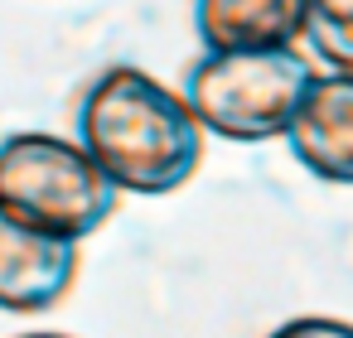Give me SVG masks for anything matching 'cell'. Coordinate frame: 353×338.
<instances>
[{"instance_id":"obj_7","label":"cell","mask_w":353,"mask_h":338,"mask_svg":"<svg viewBox=\"0 0 353 338\" xmlns=\"http://www.w3.org/2000/svg\"><path fill=\"white\" fill-rule=\"evenodd\" d=\"M305 44L329 73H353V0H310Z\"/></svg>"},{"instance_id":"obj_8","label":"cell","mask_w":353,"mask_h":338,"mask_svg":"<svg viewBox=\"0 0 353 338\" xmlns=\"http://www.w3.org/2000/svg\"><path fill=\"white\" fill-rule=\"evenodd\" d=\"M266 338H353V324L348 319H329V314H300V319L276 324Z\"/></svg>"},{"instance_id":"obj_1","label":"cell","mask_w":353,"mask_h":338,"mask_svg":"<svg viewBox=\"0 0 353 338\" xmlns=\"http://www.w3.org/2000/svg\"><path fill=\"white\" fill-rule=\"evenodd\" d=\"M203 126L184 92L136 63H112L88 78L73 107V140L92 165L136 198L179 193L203 165Z\"/></svg>"},{"instance_id":"obj_6","label":"cell","mask_w":353,"mask_h":338,"mask_svg":"<svg viewBox=\"0 0 353 338\" xmlns=\"http://www.w3.org/2000/svg\"><path fill=\"white\" fill-rule=\"evenodd\" d=\"M310 25V0H194V34L203 54L295 49Z\"/></svg>"},{"instance_id":"obj_2","label":"cell","mask_w":353,"mask_h":338,"mask_svg":"<svg viewBox=\"0 0 353 338\" xmlns=\"http://www.w3.org/2000/svg\"><path fill=\"white\" fill-rule=\"evenodd\" d=\"M121 198L126 193L68 136L15 131L0 140V213L34 232L83 246L117 218Z\"/></svg>"},{"instance_id":"obj_9","label":"cell","mask_w":353,"mask_h":338,"mask_svg":"<svg viewBox=\"0 0 353 338\" xmlns=\"http://www.w3.org/2000/svg\"><path fill=\"white\" fill-rule=\"evenodd\" d=\"M15 338H73V333H54V328H34V333H15Z\"/></svg>"},{"instance_id":"obj_3","label":"cell","mask_w":353,"mask_h":338,"mask_svg":"<svg viewBox=\"0 0 353 338\" xmlns=\"http://www.w3.org/2000/svg\"><path fill=\"white\" fill-rule=\"evenodd\" d=\"M319 73L300 49L271 54H199L184 73V102L199 126L232 145L285 140L290 121Z\"/></svg>"},{"instance_id":"obj_4","label":"cell","mask_w":353,"mask_h":338,"mask_svg":"<svg viewBox=\"0 0 353 338\" xmlns=\"http://www.w3.org/2000/svg\"><path fill=\"white\" fill-rule=\"evenodd\" d=\"M78 242H59L0 213V309L6 314H49L78 285Z\"/></svg>"},{"instance_id":"obj_5","label":"cell","mask_w":353,"mask_h":338,"mask_svg":"<svg viewBox=\"0 0 353 338\" xmlns=\"http://www.w3.org/2000/svg\"><path fill=\"white\" fill-rule=\"evenodd\" d=\"M285 145L319 184L353 189V73H319L310 83Z\"/></svg>"}]
</instances>
